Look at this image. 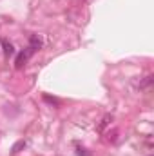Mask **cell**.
Segmentation results:
<instances>
[{"instance_id":"obj_6","label":"cell","mask_w":154,"mask_h":156,"mask_svg":"<svg viewBox=\"0 0 154 156\" xmlns=\"http://www.w3.org/2000/svg\"><path fill=\"white\" fill-rule=\"evenodd\" d=\"M2 45H4V53H5L7 56L15 53V49H13V45H11V44H9L7 40H2Z\"/></svg>"},{"instance_id":"obj_3","label":"cell","mask_w":154,"mask_h":156,"mask_svg":"<svg viewBox=\"0 0 154 156\" xmlns=\"http://www.w3.org/2000/svg\"><path fill=\"white\" fill-rule=\"evenodd\" d=\"M29 47H31L33 51H38L40 47H42V40H40L37 35H33V37L29 38Z\"/></svg>"},{"instance_id":"obj_4","label":"cell","mask_w":154,"mask_h":156,"mask_svg":"<svg viewBox=\"0 0 154 156\" xmlns=\"http://www.w3.org/2000/svg\"><path fill=\"white\" fill-rule=\"evenodd\" d=\"M111 122H113V116H111V115H105V116L102 118V122H100V125H98L96 129H98L100 133H103V129H105V127H107Z\"/></svg>"},{"instance_id":"obj_7","label":"cell","mask_w":154,"mask_h":156,"mask_svg":"<svg viewBox=\"0 0 154 156\" xmlns=\"http://www.w3.org/2000/svg\"><path fill=\"white\" fill-rule=\"evenodd\" d=\"M76 153H78V156H89L87 153H85V151H83V149H78Z\"/></svg>"},{"instance_id":"obj_2","label":"cell","mask_w":154,"mask_h":156,"mask_svg":"<svg viewBox=\"0 0 154 156\" xmlns=\"http://www.w3.org/2000/svg\"><path fill=\"white\" fill-rule=\"evenodd\" d=\"M152 82H154V76H152V75H147L143 80H140V83H138V89H140V91H151V87H152Z\"/></svg>"},{"instance_id":"obj_1","label":"cell","mask_w":154,"mask_h":156,"mask_svg":"<svg viewBox=\"0 0 154 156\" xmlns=\"http://www.w3.org/2000/svg\"><path fill=\"white\" fill-rule=\"evenodd\" d=\"M33 53H35V51H33L31 47H27L26 51H22V53H20L18 56H16V62H15V66H16V69H20V67H24V66H26V62L29 60V56H31Z\"/></svg>"},{"instance_id":"obj_5","label":"cell","mask_w":154,"mask_h":156,"mask_svg":"<svg viewBox=\"0 0 154 156\" xmlns=\"http://www.w3.org/2000/svg\"><path fill=\"white\" fill-rule=\"evenodd\" d=\"M24 147H26V142H24V140L16 142V144L13 145V149H11V154H18V153H20V151H22Z\"/></svg>"}]
</instances>
